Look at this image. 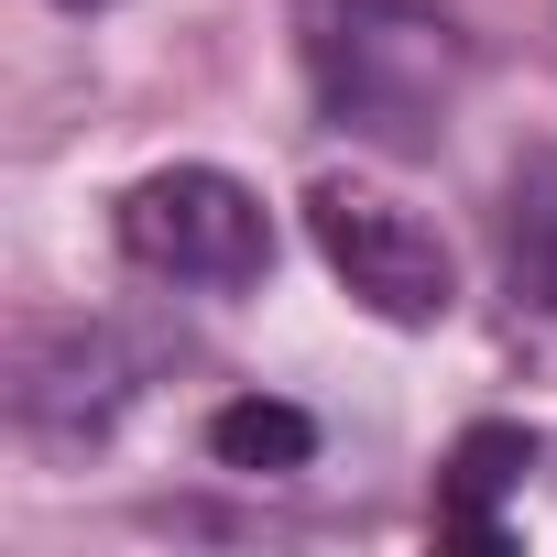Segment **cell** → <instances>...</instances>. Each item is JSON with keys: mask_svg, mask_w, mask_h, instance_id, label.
Wrapping results in <instances>:
<instances>
[{"mask_svg": "<svg viewBox=\"0 0 557 557\" xmlns=\"http://www.w3.org/2000/svg\"><path fill=\"white\" fill-rule=\"evenodd\" d=\"M503 262H513V296H524L535 318H557V164H524V175H513Z\"/></svg>", "mask_w": 557, "mask_h": 557, "instance_id": "52a82bcc", "label": "cell"}, {"mask_svg": "<svg viewBox=\"0 0 557 557\" xmlns=\"http://www.w3.org/2000/svg\"><path fill=\"white\" fill-rule=\"evenodd\" d=\"M296 45H307L318 110L372 143H426L470 88V34L416 0H296Z\"/></svg>", "mask_w": 557, "mask_h": 557, "instance_id": "6da1fadb", "label": "cell"}, {"mask_svg": "<svg viewBox=\"0 0 557 557\" xmlns=\"http://www.w3.org/2000/svg\"><path fill=\"white\" fill-rule=\"evenodd\" d=\"M121 405H132V361H121L110 329H66L23 361V416L34 426H110Z\"/></svg>", "mask_w": 557, "mask_h": 557, "instance_id": "277c9868", "label": "cell"}, {"mask_svg": "<svg viewBox=\"0 0 557 557\" xmlns=\"http://www.w3.org/2000/svg\"><path fill=\"white\" fill-rule=\"evenodd\" d=\"M208 459L219 470H307L318 459V416L273 405V394H240V405L208 416Z\"/></svg>", "mask_w": 557, "mask_h": 557, "instance_id": "8992f818", "label": "cell"}, {"mask_svg": "<svg viewBox=\"0 0 557 557\" xmlns=\"http://www.w3.org/2000/svg\"><path fill=\"white\" fill-rule=\"evenodd\" d=\"M66 12H110V0H66Z\"/></svg>", "mask_w": 557, "mask_h": 557, "instance_id": "ba28073f", "label": "cell"}, {"mask_svg": "<svg viewBox=\"0 0 557 557\" xmlns=\"http://www.w3.org/2000/svg\"><path fill=\"white\" fill-rule=\"evenodd\" d=\"M307 230H318L329 273H339L383 329H437V318L459 307V262H448V240H437L405 197L329 175V186H307Z\"/></svg>", "mask_w": 557, "mask_h": 557, "instance_id": "3957f363", "label": "cell"}, {"mask_svg": "<svg viewBox=\"0 0 557 557\" xmlns=\"http://www.w3.org/2000/svg\"><path fill=\"white\" fill-rule=\"evenodd\" d=\"M535 470V437L524 426H470L459 448H448V492H437V535L448 546H481V557H503V492Z\"/></svg>", "mask_w": 557, "mask_h": 557, "instance_id": "5b68a950", "label": "cell"}, {"mask_svg": "<svg viewBox=\"0 0 557 557\" xmlns=\"http://www.w3.org/2000/svg\"><path fill=\"white\" fill-rule=\"evenodd\" d=\"M121 251L164 285H197V296H240L273 273V219L240 175L219 164H164L121 197Z\"/></svg>", "mask_w": 557, "mask_h": 557, "instance_id": "7a4b0ae2", "label": "cell"}]
</instances>
